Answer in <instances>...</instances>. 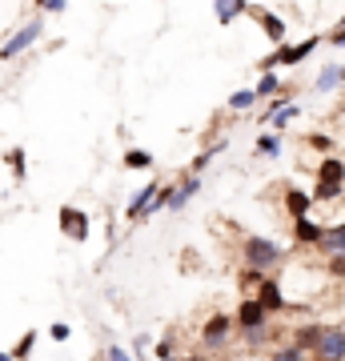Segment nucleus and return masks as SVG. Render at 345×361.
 Wrapping results in <instances>:
<instances>
[{"instance_id": "35", "label": "nucleus", "mask_w": 345, "mask_h": 361, "mask_svg": "<svg viewBox=\"0 0 345 361\" xmlns=\"http://www.w3.org/2000/svg\"><path fill=\"white\" fill-rule=\"evenodd\" d=\"M104 361H137L128 349H121V345H109V353H104Z\"/></svg>"}, {"instance_id": "38", "label": "nucleus", "mask_w": 345, "mask_h": 361, "mask_svg": "<svg viewBox=\"0 0 345 361\" xmlns=\"http://www.w3.org/2000/svg\"><path fill=\"white\" fill-rule=\"evenodd\" d=\"M0 361H16V357H13V349H0Z\"/></svg>"}, {"instance_id": "32", "label": "nucleus", "mask_w": 345, "mask_h": 361, "mask_svg": "<svg viewBox=\"0 0 345 361\" xmlns=\"http://www.w3.org/2000/svg\"><path fill=\"white\" fill-rule=\"evenodd\" d=\"M269 337H273V334H269V325H261V329H245L241 341L249 349H261V345H269Z\"/></svg>"}, {"instance_id": "24", "label": "nucleus", "mask_w": 345, "mask_h": 361, "mask_svg": "<svg viewBox=\"0 0 345 361\" xmlns=\"http://www.w3.org/2000/svg\"><path fill=\"white\" fill-rule=\"evenodd\" d=\"M257 157H282V133H261V137H257Z\"/></svg>"}, {"instance_id": "40", "label": "nucleus", "mask_w": 345, "mask_h": 361, "mask_svg": "<svg viewBox=\"0 0 345 361\" xmlns=\"http://www.w3.org/2000/svg\"><path fill=\"white\" fill-rule=\"evenodd\" d=\"M337 28H345V13H341V20H337Z\"/></svg>"}, {"instance_id": "17", "label": "nucleus", "mask_w": 345, "mask_h": 361, "mask_svg": "<svg viewBox=\"0 0 345 361\" xmlns=\"http://www.w3.org/2000/svg\"><path fill=\"white\" fill-rule=\"evenodd\" d=\"M4 161H8V173H13L16 185H25V177H28V153H25V149H20V145H13V149L4 153Z\"/></svg>"}, {"instance_id": "30", "label": "nucleus", "mask_w": 345, "mask_h": 361, "mask_svg": "<svg viewBox=\"0 0 345 361\" xmlns=\"http://www.w3.org/2000/svg\"><path fill=\"white\" fill-rule=\"evenodd\" d=\"M265 277H269V273L253 269V265H241V273H237V285H241V289H257Z\"/></svg>"}, {"instance_id": "21", "label": "nucleus", "mask_w": 345, "mask_h": 361, "mask_svg": "<svg viewBox=\"0 0 345 361\" xmlns=\"http://www.w3.org/2000/svg\"><path fill=\"white\" fill-rule=\"evenodd\" d=\"M309 357H313V353H305L297 341H285V345L269 349V361H309Z\"/></svg>"}, {"instance_id": "2", "label": "nucleus", "mask_w": 345, "mask_h": 361, "mask_svg": "<svg viewBox=\"0 0 345 361\" xmlns=\"http://www.w3.org/2000/svg\"><path fill=\"white\" fill-rule=\"evenodd\" d=\"M285 261V245H277L273 237H261V233H249L241 237V265H253L261 273H273Z\"/></svg>"}, {"instance_id": "19", "label": "nucleus", "mask_w": 345, "mask_h": 361, "mask_svg": "<svg viewBox=\"0 0 345 361\" xmlns=\"http://www.w3.org/2000/svg\"><path fill=\"white\" fill-rule=\"evenodd\" d=\"M317 249H325V253H345V221L341 225H325V237H321V245Z\"/></svg>"}, {"instance_id": "26", "label": "nucleus", "mask_w": 345, "mask_h": 361, "mask_svg": "<svg viewBox=\"0 0 345 361\" xmlns=\"http://www.w3.org/2000/svg\"><path fill=\"white\" fill-rule=\"evenodd\" d=\"M253 89H257V97H261V101H269V97L285 92V85H282V77H277V73H261V80H257Z\"/></svg>"}, {"instance_id": "31", "label": "nucleus", "mask_w": 345, "mask_h": 361, "mask_svg": "<svg viewBox=\"0 0 345 361\" xmlns=\"http://www.w3.org/2000/svg\"><path fill=\"white\" fill-rule=\"evenodd\" d=\"M305 145L313 149V153H321V157H329V153H333V137H329V133H309Z\"/></svg>"}, {"instance_id": "3", "label": "nucleus", "mask_w": 345, "mask_h": 361, "mask_svg": "<svg viewBox=\"0 0 345 361\" xmlns=\"http://www.w3.org/2000/svg\"><path fill=\"white\" fill-rule=\"evenodd\" d=\"M165 197V180H149L141 193H133L128 197V205H125V225H137V221H149L157 213V201Z\"/></svg>"}, {"instance_id": "1", "label": "nucleus", "mask_w": 345, "mask_h": 361, "mask_svg": "<svg viewBox=\"0 0 345 361\" xmlns=\"http://www.w3.org/2000/svg\"><path fill=\"white\" fill-rule=\"evenodd\" d=\"M321 44H325V37H305L301 44H273V52H265L257 61V73H277V68H289V65H305Z\"/></svg>"}, {"instance_id": "39", "label": "nucleus", "mask_w": 345, "mask_h": 361, "mask_svg": "<svg viewBox=\"0 0 345 361\" xmlns=\"http://www.w3.org/2000/svg\"><path fill=\"white\" fill-rule=\"evenodd\" d=\"M177 361H201V357H197V353H185V357H177Z\"/></svg>"}, {"instance_id": "7", "label": "nucleus", "mask_w": 345, "mask_h": 361, "mask_svg": "<svg viewBox=\"0 0 345 361\" xmlns=\"http://www.w3.org/2000/svg\"><path fill=\"white\" fill-rule=\"evenodd\" d=\"M249 20H253V25L269 37V44H289V25H285L282 16L273 13V8H261V4H253V8H249Z\"/></svg>"}, {"instance_id": "14", "label": "nucleus", "mask_w": 345, "mask_h": 361, "mask_svg": "<svg viewBox=\"0 0 345 361\" xmlns=\"http://www.w3.org/2000/svg\"><path fill=\"white\" fill-rule=\"evenodd\" d=\"M282 205H285V213H289V221L309 217V209H313V193H305V189H285Z\"/></svg>"}, {"instance_id": "36", "label": "nucleus", "mask_w": 345, "mask_h": 361, "mask_svg": "<svg viewBox=\"0 0 345 361\" xmlns=\"http://www.w3.org/2000/svg\"><path fill=\"white\" fill-rule=\"evenodd\" d=\"M325 40H329L333 49H345V28H333V32H329Z\"/></svg>"}, {"instance_id": "12", "label": "nucleus", "mask_w": 345, "mask_h": 361, "mask_svg": "<svg viewBox=\"0 0 345 361\" xmlns=\"http://www.w3.org/2000/svg\"><path fill=\"white\" fill-rule=\"evenodd\" d=\"M289 233H293V245L313 249V245H321V237H325V225H321V221H313V217H297L293 225H289Z\"/></svg>"}, {"instance_id": "5", "label": "nucleus", "mask_w": 345, "mask_h": 361, "mask_svg": "<svg viewBox=\"0 0 345 361\" xmlns=\"http://www.w3.org/2000/svg\"><path fill=\"white\" fill-rule=\"evenodd\" d=\"M237 322H233V313H209L201 322V345L205 349H225V341L233 337Z\"/></svg>"}, {"instance_id": "13", "label": "nucleus", "mask_w": 345, "mask_h": 361, "mask_svg": "<svg viewBox=\"0 0 345 361\" xmlns=\"http://www.w3.org/2000/svg\"><path fill=\"white\" fill-rule=\"evenodd\" d=\"M321 337H325V322H301L293 329V337H289V341H297L305 353H313V349L321 345Z\"/></svg>"}, {"instance_id": "20", "label": "nucleus", "mask_w": 345, "mask_h": 361, "mask_svg": "<svg viewBox=\"0 0 345 361\" xmlns=\"http://www.w3.org/2000/svg\"><path fill=\"white\" fill-rule=\"evenodd\" d=\"M317 180H341L345 185V161L341 157H321V165H317Z\"/></svg>"}, {"instance_id": "29", "label": "nucleus", "mask_w": 345, "mask_h": 361, "mask_svg": "<svg viewBox=\"0 0 345 361\" xmlns=\"http://www.w3.org/2000/svg\"><path fill=\"white\" fill-rule=\"evenodd\" d=\"M153 353H157V361H177V334L169 329V334L153 345Z\"/></svg>"}, {"instance_id": "18", "label": "nucleus", "mask_w": 345, "mask_h": 361, "mask_svg": "<svg viewBox=\"0 0 345 361\" xmlns=\"http://www.w3.org/2000/svg\"><path fill=\"white\" fill-rule=\"evenodd\" d=\"M121 165L133 169V173H145V169L157 165V157L149 153V149H125V157H121Z\"/></svg>"}, {"instance_id": "37", "label": "nucleus", "mask_w": 345, "mask_h": 361, "mask_svg": "<svg viewBox=\"0 0 345 361\" xmlns=\"http://www.w3.org/2000/svg\"><path fill=\"white\" fill-rule=\"evenodd\" d=\"M145 349H149V337H145V334H137V337H133V353H137V357H141Z\"/></svg>"}, {"instance_id": "34", "label": "nucleus", "mask_w": 345, "mask_h": 361, "mask_svg": "<svg viewBox=\"0 0 345 361\" xmlns=\"http://www.w3.org/2000/svg\"><path fill=\"white\" fill-rule=\"evenodd\" d=\"M49 337L56 341V345H64L68 337H73V325H64V322H56V325H49Z\"/></svg>"}, {"instance_id": "6", "label": "nucleus", "mask_w": 345, "mask_h": 361, "mask_svg": "<svg viewBox=\"0 0 345 361\" xmlns=\"http://www.w3.org/2000/svg\"><path fill=\"white\" fill-rule=\"evenodd\" d=\"M56 225H61V233L68 237V241H77V245H85V241H89V233H92L89 213L77 209V205H61V209H56Z\"/></svg>"}, {"instance_id": "9", "label": "nucleus", "mask_w": 345, "mask_h": 361, "mask_svg": "<svg viewBox=\"0 0 345 361\" xmlns=\"http://www.w3.org/2000/svg\"><path fill=\"white\" fill-rule=\"evenodd\" d=\"M313 361H345V325H325V337L313 349Z\"/></svg>"}, {"instance_id": "27", "label": "nucleus", "mask_w": 345, "mask_h": 361, "mask_svg": "<svg viewBox=\"0 0 345 361\" xmlns=\"http://www.w3.org/2000/svg\"><path fill=\"white\" fill-rule=\"evenodd\" d=\"M341 193H345L341 180H317L313 185V201H341Z\"/></svg>"}, {"instance_id": "15", "label": "nucleus", "mask_w": 345, "mask_h": 361, "mask_svg": "<svg viewBox=\"0 0 345 361\" xmlns=\"http://www.w3.org/2000/svg\"><path fill=\"white\" fill-rule=\"evenodd\" d=\"M249 0H213V16H217V25H233L237 16H249Z\"/></svg>"}, {"instance_id": "25", "label": "nucleus", "mask_w": 345, "mask_h": 361, "mask_svg": "<svg viewBox=\"0 0 345 361\" xmlns=\"http://www.w3.org/2000/svg\"><path fill=\"white\" fill-rule=\"evenodd\" d=\"M37 341H40V329H25L20 341L13 345V357L16 361H28V357H32V349H37Z\"/></svg>"}, {"instance_id": "28", "label": "nucleus", "mask_w": 345, "mask_h": 361, "mask_svg": "<svg viewBox=\"0 0 345 361\" xmlns=\"http://www.w3.org/2000/svg\"><path fill=\"white\" fill-rule=\"evenodd\" d=\"M221 149H225V141H213L209 149H205V153H197V157H193V165H189V173H197V177H201L205 169H209V161H213V157H217Z\"/></svg>"}, {"instance_id": "22", "label": "nucleus", "mask_w": 345, "mask_h": 361, "mask_svg": "<svg viewBox=\"0 0 345 361\" xmlns=\"http://www.w3.org/2000/svg\"><path fill=\"white\" fill-rule=\"evenodd\" d=\"M257 101H261V97H257V89H237L229 101H225V109H229V113H249Z\"/></svg>"}, {"instance_id": "8", "label": "nucleus", "mask_w": 345, "mask_h": 361, "mask_svg": "<svg viewBox=\"0 0 345 361\" xmlns=\"http://www.w3.org/2000/svg\"><path fill=\"white\" fill-rule=\"evenodd\" d=\"M269 317H273V313H269L253 293L241 297V301H237V313H233V322H237V334H245V329H261V325H269Z\"/></svg>"}, {"instance_id": "23", "label": "nucleus", "mask_w": 345, "mask_h": 361, "mask_svg": "<svg viewBox=\"0 0 345 361\" xmlns=\"http://www.w3.org/2000/svg\"><path fill=\"white\" fill-rule=\"evenodd\" d=\"M301 116V104H285V109H277L273 116H265V129H273V133H282L289 121H297Z\"/></svg>"}, {"instance_id": "16", "label": "nucleus", "mask_w": 345, "mask_h": 361, "mask_svg": "<svg viewBox=\"0 0 345 361\" xmlns=\"http://www.w3.org/2000/svg\"><path fill=\"white\" fill-rule=\"evenodd\" d=\"M341 85H345V65H337V61L325 65L317 73V80H313V89L317 92H333V89H341Z\"/></svg>"}, {"instance_id": "33", "label": "nucleus", "mask_w": 345, "mask_h": 361, "mask_svg": "<svg viewBox=\"0 0 345 361\" xmlns=\"http://www.w3.org/2000/svg\"><path fill=\"white\" fill-rule=\"evenodd\" d=\"M325 269H329L333 281H345V253H333V257L325 261Z\"/></svg>"}, {"instance_id": "10", "label": "nucleus", "mask_w": 345, "mask_h": 361, "mask_svg": "<svg viewBox=\"0 0 345 361\" xmlns=\"http://www.w3.org/2000/svg\"><path fill=\"white\" fill-rule=\"evenodd\" d=\"M201 185H205V180L197 177V173H185L177 185H169V213H181V209L189 205L193 197L201 193Z\"/></svg>"}, {"instance_id": "4", "label": "nucleus", "mask_w": 345, "mask_h": 361, "mask_svg": "<svg viewBox=\"0 0 345 361\" xmlns=\"http://www.w3.org/2000/svg\"><path fill=\"white\" fill-rule=\"evenodd\" d=\"M40 37H44V16H32L25 28H16L13 37H4V44H0V61H16V56H25Z\"/></svg>"}, {"instance_id": "11", "label": "nucleus", "mask_w": 345, "mask_h": 361, "mask_svg": "<svg viewBox=\"0 0 345 361\" xmlns=\"http://www.w3.org/2000/svg\"><path fill=\"white\" fill-rule=\"evenodd\" d=\"M253 297H257V301H261V305H265L269 313H273V317H277V313H285V310H289V301H285V289H282V281H277L273 273H269L265 281H261V285H257V289H253Z\"/></svg>"}]
</instances>
